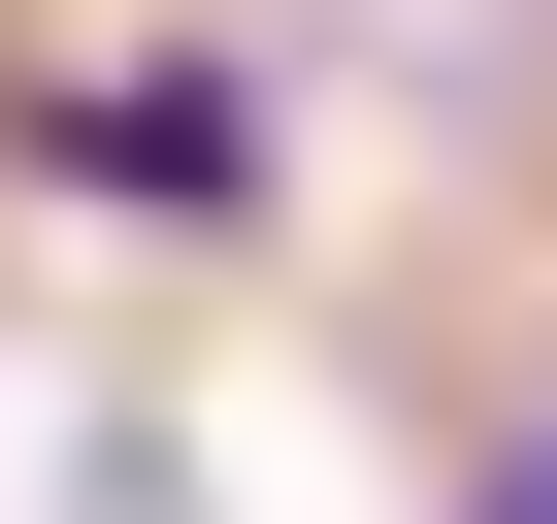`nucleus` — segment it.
Here are the masks:
<instances>
[{
	"label": "nucleus",
	"mask_w": 557,
	"mask_h": 524,
	"mask_svg": "<svg viewBox=\"0 0 557 524\" xmlns=\"http://www.w3.org/2000/svg\"><path fill=\"white\" fill-rule=\"evenodd\" d=\"M34 164H99V197H262V99H230V66H34Z\"/></svg>",
	"instance_id": "1"
},
{
	"label": "nucleus",
	"mask_w": 557,
	"mask_h": 524,
	"mask_svg": "<svg viewBox=\"0 0 557 524\" xmlns=\"http://www.w3.org/2000/svg\"><path fill=\"white\" fill-rule=\"evenodd\" d=\"M492 524H557V426H524V491H492Z\"/></svg>",
	"instance_id": "2"
}]
</instances>
